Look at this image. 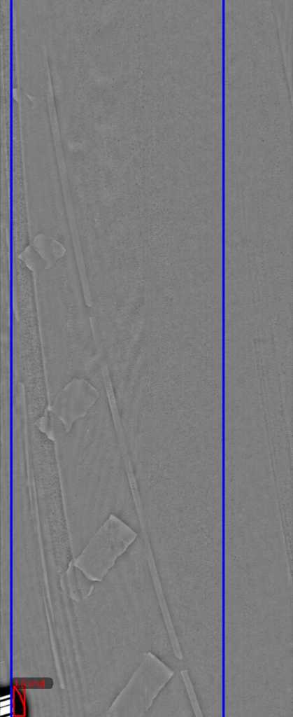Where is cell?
<instances>
[{
  "mask_svg": "<svg viewBox=\"0 0 293 717\" xmlns=\"http://www.w3.org/2000/svg\"><path fill=\"white\" fill-rule=\"evenodd\" d=\"M34 494L43 558L50 576L67 571L73 556L55 445L37 424H28Z\"/></svg>",
  "mask_w": 293,
  "mask_h": 717,
  "instance_id": "cell-5",
  "label": "cell"
},
{
  "mask_svg": "<svg viewBox=\"0 0 293 717\" xmlns=\"http://www.w3.org/2000/svg\"><path fill=\"white\" fill-rule=\"evenodd\" d=\"M129 467L149 542L190 546L222 534V445L171 442L134 456Z\"/></svg>",
  "mask_w": 293,
  "mask_h": 717,
  "instance_id": "cell-1",
  "label": "cell"
},
{
  "mask_svg": "<svg viewBox=\"0 0 293 717\" xmlns=\"http://www.w3.org/2000/svg\"><path fill=\"white\" fill-rule=\"evenodd\" d=\"M49 412L73 559L111 516L143 533L127 454L108 400L99 396L69 430Z\"/></svg>",
  "mask_w": 293,
  "mask_h": 717,
  "instance_id": "cell-2",
  "label": "cell"
},
{
  "mask_svg": "<svg viewBox=\"0 0 293 717\" xmlns=\"http://www.w3.org/2000/svg\"><path fill=\"white\" fill-rule=\"evenodd\" d=\"M11 564L17 572L38 571L44 562L30 456H12Z\"/></svg>",
  "mask_w": 293,
  "mask_h": 717,
  "instance_id": "cell-7",
  "label": "cell"
},
{
  "mask_svg": "<svg viewBox=\"0 0 293 717\" xmlns=\"http://www.w3.org/2000/svg\"><path fill=\"white\" fill-rule=\"evenodd\" d=\"M138 534L123 521L111 516L91 537L73 562L88 578L101 580Z\"/></svg>",
  "mask_w": 293,
  "mask_h": 717,
  "instance_id": "cell-8",
  "label": "cell"
},
{
  "mask_svg": "<svg viewBox=\"0 0 293 717\" xmlns=\"http://www.w3.org/2000/svg\"><path fill=\"white\" fill-rule=\"evenodd\" d=\"M144 716H196L181 671L172 672Z\"/></svg>",
  "mask_w": 293,
  "mask_h": 717,
  "instance_id": "cell-11",
  "label": "cell"
},
{
  "mask_svg": "<svg viewBox=\"0 0 293 717\" xmlns=\"http://www.w3.org/2000/svg\"><path fill=\"white\" fill-rule=\"evenodd\" d=\"M172 671L152 654H147L109 710V716H142Z\"/></svg>",
  "mask_w": 293,
  "mask_h": 717,
  "instance_id": "cell-9",
  "label": "cell"
},
{
  "mask_svg": "<svg viewBox=\"0 0 293 717\" xmlns=\"http://www.w3.org/2000/svg\"><path fill=\"white\" fill-rule=\"evenodd\" d=\"M99 396V391L88 381L75 378L58 393L49 410L69 430L74 422L87 413Z\"/></svg>",
  "mask_w": 293,
  "mask_h": 717,
  "instance_id": "cell-10",
  "label": "cell"
},
{
  "mask_svg": "<svg viewBox=\"0 0 293 717\" xmlns=\"http://www.w3.org/2000/svg\"><path fill=\"white\" fill-rule=\"evenodd\" d=\"M69 634L76 685L90 693L121 690L149 653L154 627L123 575L94 580L90 593L73 599Z\"/></svg>",
  "mask_w": 293,
  "mask_h": 717,
  "instance_id": "cell-4",
  "label": "cell"
},
{
  "mask_svg": "<svg viewBox=\"0 0 293 717\" xmlns=\"http://www.w3.org/2000/svg\"><path fill=\"white\" fill-rule=\"evenodd\" d=\"M12 382L22 385L27 419L36 424L50 405L36 297L28 279H16L12 297Z\"/></svg>",
  "mask_w": 293,
  "mask_h": 717,
  "instance_id": "cell-6",
  "label": "cell"
},
{
  "mask_svg": "<svg viewBox=\"0 0 293 717\" xmlns=\"http://www.w3.org/2000/svg\"><path fill=\"white\" fill-rule=\"evenodd\" d=\"M292 678V571L269 565L224 569V681L264 690Z\"/></svg>",
  "mask_w": 293,
  "mask_h": 717,
  "instance_id": "cell-3",
  "label": "cell"
}]
</instances>
